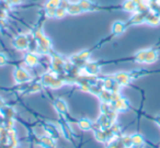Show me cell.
<instances>
[{"mask_svg": "<svg viewBox=\"0 0 160 148\" xmlns=\"http://www.w3.org/2000/svg\"><path fill=\"white\" fill-rule=\"evenodd\" d=\"M146 52L147 51H140L136 55V60L140 63H145V58H146Z\"/></svg>", "mask_w": 160, "mask_h": 148, "instance_id": "4fadbf2b", "label": "cell"}, {"mask_svg": "<svg viewBox=\"0 0 160 148\" xmlns=\"http://www.w3.org/2000/svg\"><path fill=\"white\" fill-rule=\"evenodd\" d=\"M79 126L82 128V130H89L91 124H90V122L88 121V120H82V121L79 122Z\"/></svg>", "mask_w": 160, "mask_h": 148, "instance_id": "5bb4252c", "label": "cell"}, {"mask_svg": "<svg viewBox=\"0 0 160 148\" xmlns=\"http://www.w3.org/2000/svg\"><path fill=\"white\" fill-rule=\"evenodd\" d=\"M27 63L30 66H34V65H36V63H38V58H36L33 54H29V55L27 56Z\"/></svg>", "mask_w": 160, "mask_h": 148, "instance_id": "30bf717a", "label": "cell"}, {"mask_svg": "<svg viewBox=\"0 0 160 148\" xmlns=\"http://www.w3.org/2000/svg\"><path fill=\"white\" fill-rule=\"evenodd\" d=\"M131 138H132V144H134V145L140 146L142 144V138L140 135H134V136H132Z\"/></svg>", "mask_w": 160, "mask_h": 148, "instance_id": "8fae6325", "label": "cell"}, {"mask_svg": "<svg viewBox=\"0 0 160 148\" xmlns=\"http://www.w3.org/2000/svg\"><path fill=\"white\" fill-rule=\"evenodd\" d=\"M159 21H160V19H159V17H157V16H152V14L150 16V14H149V16L147 17V22L150 23V24H152V25L158 24Z\"/></svg>", "mask_w": 160, "mask_h": 148, "instance_id": "9c48e42d", "label": "cell"}, {"mask_svg": "<svg viewBox=\"0 0 160 148\" xmlns=\"http://www.w3.org/2000/svg\"><path fill=\"white\" fill-rule=\"evenodd\" d=\"M79 6L81 8V10H89L91 8V3L88 0H81L79 3Z\"/></svg>", "mask_w": 160, "mask_h": 148, "instance_id": "7c38bea8", "label": "cell"}, {"mask_svg": "<svg viewBox=\"0 0 160 148\" xmlns=\"http://www.w3.org/2000/svg\"><path fill=\"white\" fill-rule=\"evenodd\" d=\"M65 14H66V9H65V8L62 7V8H57V9H56L55 16L57 17V18H62Z\"/></svg>", "mask_w": 160, "mask_h": 148, "instance_id": "9a60e30c", "label": "cell"}, {"mask_svg": "<svg viewBox=\"0 0 160 148\" xmlns=\"http://www.w3.org/2000/svg\"><path fill=\"white\" fill-rule=\"evenodd\" d=\"M7 63V58L3 54H0V66H3V65Z\"/></svg>", "mask_w": 160, "mask_h": 148, "instance_id": "2e32d148", "label": "cell"}, {"mask_svg": "<svg viewBox=\"0 0 160 148\" xmlns=\"http://www.w3.org/2000/svg\"><path fill=\"white\" fill-rule=\"evenodd\" d=\"M67 11H68V13H70V14H79L82 10H81V8H80L79 3H73V5L68 6Z\"/></svg>", "mask_w": 160, "mask_h": 148, "instance_id": "277c9868", "label": "cell"}, {"mask_svg": "<svg viewBox=\"0 0 160 148\" xmlns=\"http://www.w3.org/2000/svg\"><path fill=\"white\" fill-rule=\"evenodd\" d=\"M14 78H16L17 82H20L21 84V82L28 81V80L30 79V76L24 69L18 68V69H16V71H14Z\"/></svg>", "mask_w": 160, "mask_h": 148, "instance_id": "6da1fadb", "label": "cell"}, {"mask_svg": "<svg viewBox=\"0 0 160 148\" xmlns=\"http://www.w3.org/2000/svg\"><path fill=\"white\" fill-rule=\"evenodd\" d=\"M115 80L118 84H127L129 81V77L126 74H123V73L118 74V75L115 76Z\"/></svg>", "mask_w": 160, "mask_h": 148, "instance_id": "3957f363", "label": "cell"}, {"mask_svg": "<svg viewBox=\"0 0 160 148\" xmlns=\"http://www.w3.org/2000/svg\"><path fill=\"white\" fill-rule=\"evenodd\" d=\"M136 3H134L133 0H127L126 3H124V9L126 10V11H134L136 8Z\"/></svg>", "mask_w": 160, "mask_h": 148, "instance_id": "52a82bcc", "label": "cell"}, {"mask_svg": "<svg viewBox=\"0 0 160 148\" xmlns=\"http://www.w3.org/2000/svg\"><path fill=\"white\" fill-rule=\"evenodd\" d=\"M14 45H16L17 48L19 49H25L28 47V40L25 36H19L17 38V40L14 41Z\"/></svg>", "mask_w": 160, "mask_h": 148, "instance_id": "7a4b0ae2", "label": "cell"}, {"mask_svg": "<svg viewBox=\"0 0 160 148\" xmlns=\"http://www.w3.org/2000/svg\"><path fill=\"white\" fill-rule=\"evenodd\" d=\"M22 0H10V3H21Z\"/></svg>", "mask_w": 160, "mask_h": 148, "instance_id": "e0dca14e", "label": "cell"}, {"mask_svg": "<svg viewBox=\"0 0 160 148\" xmlns=\"http://www.w3.org/2000/svg\"><path fill=\"white\" fill-rule=\"evenodd\" d=\"M60 3H62V0H49L46 3V8L47 9H56L60 5Z\"/></svg>", "mask_w": 160, "mask_h": 148, "instance_id": "ba28073f", "label": "cell"}, {"mask_svg": "<svg viewBox=\"0 0 160 148\" xmlns=\"http://www.w3.org/2000/svg\"><path fill=\"white\" fill-rule=\"evenodd\" d=\"M124 24H123L122 22H116V23H114V25H113V32L115 34H121V33H123L124 32Z\"/></svg>", "mask_w": 160, "mask_h": 148, "instance_id": "8992f818", "label": "cell"}, {"mask_svg": "<svg viewBox=\"0 0 160 148\" xmlns=\"http://www.w3.org/2000/svg\"><path fill=\"white\" fill-rule=\"evenodd\" d=\"M157 59V53L155 51H147L146 52V58H145V63H153Z\"/></svg>", "mask_w": 160, "mask_h": 148, "instance_id": "5b68a950", "label": "cell"}]
</instances>
